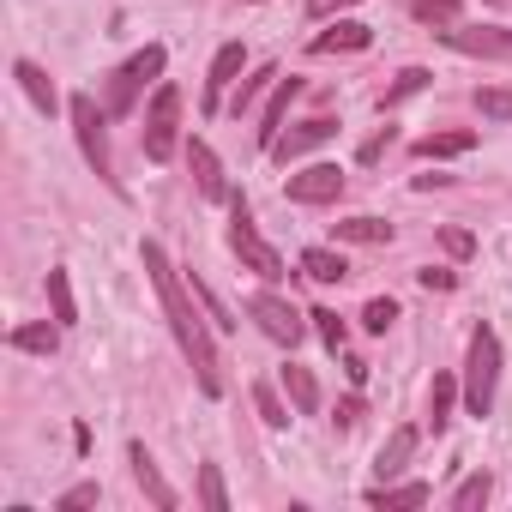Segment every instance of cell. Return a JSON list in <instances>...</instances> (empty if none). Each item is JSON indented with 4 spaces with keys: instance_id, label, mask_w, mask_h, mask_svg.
Returning <instances> with one entry per match:
<instances>
[{
    "instance_id": "1",
    "label": "cell",
    "mask_w": 512,
    "mask_h": 512,
    "mask_svg": "<svg viewBox=\"0 0 512 512\" xmlns=\"http://www.w3.org/2000/svg\"><path fill=\"white\" fill-rule=\"evenodd\" d=\"M139 260H145V272H151V284H157V302H163V314H169V326H175V344H181V356L193 362V380H199V392H205V398H223V362H217V344H211V332H205L199 308L187 302V284L175 278L169 253H163L157 241H145V247H139Z\"/></svg>"
},
{
    "instance_id": "2",
    "label": "cell",
    "mask_w": 512,
    "mask_h": 512,
    "mask_svg": "<svg viewBox=\"0 0 512 512\" xmlns=\"http://www.w3.org/2000/svg\"><path fill=\"white\" fill-rule=\"evenodd\" d=\"M494 380H500V338L488 326H476L470 332V350H464V410L470 416H488Z\"/></svg>"
},
{
    "instance_id": "3",
    "label": "cell",
    "mask_w": 512,
    "mask_h": 512,
    "mask_svg": "<svg viewBox=\"0 0 512 512\" xmlns=\"http://www.w3.org/2000/svg\"><path fill=\"white\" fill-rule=\"evenodd\" d=\"M229 247L241 253V266H247V272H260L266 284H278V278H284V260H278V247H272L260 229H253V211H247L241 199H235V217H229Z\"/></svg>"
},
{
    "instance_id": "4",
    "label": "cell",
    "mask_w": 512,
    "mask_h": 512,
    "mask_svg": "<svg viewBox=\"0 0 512 512\" xmlns=\"http://www.w3.org/2000/svg\"><path fill=\"white\" fill-rule=\"evenodd\" d=\"M163 61H169V55H163L157 43H145V49H139V55L109 79V115H133V109H139V91L163 73Z\"/></svg>"
},
{
    "instance_id": "5",
    "label": "cell",
    "mask_w": 512,
    "mask_h": 512,
    "mask_svg": "<svg viewBox=\"0 0 512 512\" xmlns=\"http://www.w3.org/2000/svg\"><path fill=\"white\" fill-rule=\"evenodd\" d=\"M175 127H181V91L175 85H157V97L145 109V157L151 163H169L175 157Z\"/></svg>"
},
{
    "instance_id": "6",
    "label": "cell",
    "mask_w": 512,
    "mask_h": 512,
    "mask_svg": "<svg viewBox=\"0 0 512 512\" xmlns=\"http://www.w3.org/2000/svg\"><path fill=\"white\" fill-rule=\"evenodd\" d=\"M247 314L260 320V332H266L272 344H290V350H296V344H302V332H308V320H302V314H296L284 296H272V290H260V296H253V302H247Z\"/></svg>"
},
{
    "instance_id": "7",
    "label": "cell",
    "mask_w": 512,
    "mask_h": 512,
    "mask_svg": "<svg viewBox=\"0 0 512 512\" xmlns=\"http://www.w3.org/2000/svg\"><path fill=\"white\" fill-rule=\"evenodd\" d=\"M73 127H79V151H85V163H91L103 181H115V169H109V133H103V109H97V97H73Z\"/></svg>"
},
{
    "instance_id": "8",
    "label": "cell",
    "mask_w": 512,
    "mask_h": 512,
    "mask_svg": "<svg viewBox=\"0 0 512 512\" xmlns=\"http://www.w3.org/2000/svg\"><path fill=\"white\" fill-rule=\"evenodd\" d=\"M434 37L446 49H458V55H488V61L512 55V31H494V25H440Z\"/></svg>"
},
{
    "instance_id": "9",
    "label": "cell",
    "mask_w": 512,
    "mask_h": 512,
    "mask_svg": "<svg viewBox=\"0 0 512 512\" xmlns=\"http://www.w3.org/2000/svg\"><path fill=\"white\" fill-rule=\"evenodd\" d=\"M284 193H290L296 205H332V199L344 193V169H338V163H308L302 175L284 181Z\"/></svg>"
},
{
    "instance_id": "10",
    "label": "cell",
    "mask_w": 512,
    "mask_h": 512,
    "mask_svg": "<svg viewBox=\"0 0 512 512\" xmlns=\"http://www.w3.org/2000/svg\"><path fill=\"white\" fill-rule=\"evenodd\" d=\"M241 67H247V49H241V43H223L217 61H211V79H205V115L223 109V91L241 85Z\"/></svg>"
},
{
    "instance_id": "11",
    "label": "cell",
    "mask_w": 512,
    "mask_h": 512,
    "mask_svg": "<svg viewBox=\"0 0 512 512\" xmlns=\"http://www.w3.org/2000/svg\"><path fill=\"white\" fill-rule=\"evenodd\" d=\"M326 139H338V121H332V115H314V121H302L296 133H278L272 157L290 163V157H302V151H314V145H326Z\"/></svg>"
},
{
    "instance_id": "12",
    "label": "cell",
    "mask_w": 512,
    "mask_h": 512,
    "mask_svg": "<svg viewBox=\"0 0 512 512\" xmlns=\"http://www.w3.org/2000/svg\"><path fill=\"white\" fill-rule=\"evenodd\" d=\"M302 97V79H278L272 85V103H266V115H260V145L272 151L278 145V133H284V115H290V103Z\"/></svg>"
},
{
    "instance_id": "13",
    "label": "cell",
    "mask_w": 512,
    "mask_h": 512,
    "mask_svg": "<svg viewBox=\"0 0 512 512\" xmlns=\"http://www.w3.org/2000/svg\"><path fill=\"white\" fill-rule=\"evenodd\" d=\"M368 43H374V31H368V25L338 19L332 31H320V37H314V55H356V49H368Z\"/></svg>"
},
{
    "instance_id": "14",
    "label": "cell",
    "mask_w": 512,
    "mask_h": 512,
    "mask_svg": "<svg viewBox=\"0 0 512 512\" xmlns=\"http://www.w3.org/2000/svg\"><path fill=\"white\" fill-rule=\"evenodd\" d=\"M416 440H422L416 428H392V440L374 452V476H380V482H392V476H398V470L416 458Z\"/></svg>"
},
{
    "instance_id": "15",
    "label": "cell",
    "mask_w": 512,
    "mask_h": 512,
    "mask_svg": "<svg viewBox=\"0 0 512 512\" xmlns=\"http://www.w3.org/2000/svg\"><path fill=\"white\" fill-rule=\"evenodd\" d=\"M127 458H133V476H139V488H145V494H151V506H163V512H175V506H181V500H175V488H169V482H163V470H157V458H151V452H145V446H133V452H127Z\"/></svg>"
},
{
    "instance_id": "16",
    "label": "cell",
    "mask_w": 512,
    "mask_h": 512,
    "mask_svg": "<svg viewBox=\"0 0 512 512\" xmlns=\"http://www.w3.org/2000/svg\"><path fill=\"white\" fill-rule=\"evenodd\" d=\"M193 175H199V193L205 199H229V181H223V163L205 139H193Z\"/></svg>"
},
{
    "instance_id": "17",
    "label": "cell",
    "mask_w": 512,
    "mask_h": 512,
    "mask_svg": "<svg viewBox=\"0 0 512 512\" xmlns=\"http://www.w3.org/2000/svg\"><path fill=\"white\" fill-rule=\"evenodd\" d=\"M13 79L25 85V97H31L43 115H55V103H61V97H55V85H49V73H43L37 61H13Z\"/></svg>"
},
{
    "instance_id": "18",
    "label": "cell",
    "mask_w": 512,
    "mask_h": 512,
    "mask_svg": "<svg viewBox=\"0 0 512 512\" xmlns=\"http://www.w3.org/2000/svg\"><path fill=\"white\" fill-rule=\"evenodd\" d=\"M434 500V488L428 482H398V488H368V506H380V512H392V506H428Z\"/></svg>"
},
{
    "instance_id": "19",
    "label": "cell",
    "mask_w": 512,
    "mask_h": 512,
    "mask_svg": "<svg viewBox=\"0 0 512 512\" xmlns=\"http://www.w3.org/2000/svg\"><path fill=\"white\" fill-rule=\"evenodd\" d=\"M302 272H308L314 284H344V278H350L344 253H332V247H308V253H302Z\"/></svg>"
},
{
    "instance_id": "20",
    "label": "cell",
    "mask_w": 512,
    "mask_h": 512,
    "mask_svg": "<svg viewBox=\"0 0 512 512\" xmlns=\"http://www.w3.org/2000/svg\"><path fill=\"white\" fill-rule=\"evenodd\" d=\"M332 235H338V241L380 247V241H392V223H380V217H344V223H332Z\"/></svg>"
},
{
    "instance_id": "21",
    "label": "cell",
    "mask_w": 512,
    "mask_h": 512,
    "mask_svg": "<svg viewBox=\"0 0 512 512\" xmlns=\"http://www.w3.org/2000/svg\"><path fill=\"white\" fill-rule=\"evenodd\" d=\"M278 380H284V392H290V404H296L302 416H308V410H320V380H314L308 368H296V362H290Z\"/></svg>"
},
{
    "instance_id": "22",
    "label": "cell",
    "mask_w": 512,
    "mask_h": 512,
    "mask_svg": "<svg viewBox=\"0 0 512 512\" xmlns=\"http://www.w3.org/2000/svg\"><path fill=\"white\" fill-rule=\"evenodd\" d=\"M13 350L55 356V350H61V320H55V326H19V332H13Z\"/></svg>"
},
{
    "instance_id": "23",
    "label": "cell",
    "mask_w": 512,
    "mask_h": 512,
    "mask_svg": "<svg viewBox=\"0 0 512 512\" xmlns=\"http://www.w3.org/2000/svg\"><path fill=\"white\" fill-rule=\"evenodd\" d=\"M458 392H464V386H458L452 374H440V380H434V392H428V422H434V434L452 422V404H458Z\"/></svg>"
},
{
    "instance_id": "24",
    "label": "cell",
    "mask_w": 512,
    "mask_h": 512,
    "mask_svg": "<svg viewBox=\"0 0 512 512\" xmlns=\"http://www.w3.org/2000/svg\"><path fill=\"white\" fill-rule=\"evenodd\" d=\"M470 145H476V133H428V139L416 145V157H428V163H434V157H464Z\"/></svg>"
},
{
    "instance_id": "25",
    "label": "cell",
    "mask_w": 512,
    "mask_h": 512,
    "mask_svg": "<svg viewBox=\"0 0 512 512\" xmlns=\"http://www.w3.org/2000/svg\"><path fill=\"white\" fill-rule=\"evenodd\" d=\"M458 7H464V0H410V13L422 19V25H458Z\"/></svg>"
},
{
    "instance_id": "26",
    "label": "cell",
    "mask_w": 512,
    "mask_h": 512,
    "mask_svg": "<svg viewBox=\"0 0 512 512\" xmlns=\"http://www.w3.org/2000/svg\"><path fill=\"white\" fill-rule=\"evenodd\" d=\"M416 91H428V67H404L398 79H392V91H386V103L380 109H398L404 97H416Z\"/></svg>"
},
{
    "instance_id": "27",
    "label": "cell",
    "mask_w": 512,
    "mask_h": 512,
    "mask_svg": "<svg viewBox=\"0 0 512 512\" xmlns=\"http://www.w3.org/2000/svg\"><path fill=\"white\" fill-rule=\"evenodd\" d=\"M49 302H55V320H61V326H73V320H79V308H73V284H67V272H49Z\"/></svg>"
},
{
    "instance_id": "28",
    "label": "cell",
    "mask_w": 512,
    "mask_h": 512,
    "mask_svg": "<svg viewBox=\"0 0 512 512\" xmlns=\"http://www.w3.org/2000/svg\"><path fill=\"white\" fill-rule=\"evenodd\" d=\"M199 500H205V512H229V488H223L217 464H205V470H199Z\"/></svg>"
},
{
    "instance_id": "29",
    "label": "cell",
    "mask_w": 512,
    "mask_h": 512,
    "mask_svg": "<svg viewBox=\"0 0 512 512\" xmlns=\"http://www.w3.org/2000/svg\"><path fill=\"white\" fill-rule=\"evenodd\" d=\"M488 494H494V488H488V476H464V482H458V494H452V512H476V506H488Z\"/></svg>"
},
{
    "instance_id": "30",
    "label": "cell",
    "mask_w": 512,
    "mask_h": 512,
    "mask_svg": "<svg viewBox=\"0 0 512 512\" xmlns=\"http://www.w3.org/2000/svg\"><path fill=\"white\" fill-rule=\"evenodd\" d=\"M476 109H482L488 121H512V91H506V85H488V91H476Z\"/></svg>"
},
{
    "instance_id": "31",
    "label": "cell",
    "mask_w": 512,
    "mask_h": 512,
    "mask_svg": "<svg viewBox=\"0 0 512 512\" xmlns=\"http://www.w3.org/2000/svg\"><path fill=\"white\" fill-rule=\"evenodd\" d=\"M253 404H260V416H266V428H290V410L278 404V392L260 380V386H253Z\"/></svg>"
},
{
    "instance_id": "32",
    "label": "cell",
    "mask_w": 512,
    "mask_h": 512,
    "mask_svg": "<svg viewBox=\"0 0 512 512\" xmlns=\"http://www.w3.org/2000/svg\"><path fill=\"white\" fill-rule=\"evenodd\" d=\"M392 320H398V302H392V296H374V302H368V308H362V326H368V332H374V338H380V332H386V326H392Z\"/></svg>"
},
{
    "instance_id": "33",
    "label": "cell",
    "mask_w": 512,
    "mask_h": 512,
    "mask_svg": "<svg viewBox=\"0 0 512 512\" xmlns=\"http://www.w3.org/2000/svg\"><path fill=\"white\" fill-rule=\"evenodd\" d=\"M278 79H284V73H278V67H260V73H253V79H241V91H235V115H241V109H247V103H253V97H260V91H266V85H278Z\"/></svg>"
},
{
    "instance_id": "34",
    "label": "cell",
    "mask_w": 512,
    "mask_h": 512,
    "mask_svg": "<svg viewBox=\"0 0 512 512\" xmlns=\"http://www.w3.org/2000/svg\"><path fill=\"white\" fill-rule=\"evenodd\" d=\"M308 320H314V332H320V338H326V350H344V320H338V314H332V308H314V314H308Z\"/></svg>"
},
{
    "instance_id": "35",
    "label": "cell",
    "mask_w": 512,
    "mask_h": 512,
    "mask_svg": "<svg viewBox=\"0 0 512 512\" xmlns=\"http://www.w3.org/2000/svg\"><path fill=\"white\" fill-rule=\"evenodd\" d=\"M61 512H79V506H97V482H79V488H67L61 500H55Z\"/></svg>"
},
{
    "instance_id": "36",
    "label": "cell",
    "mask_w": 512,
    "mask_h": 512,
    "mask_svg": "<svg viewBox=\"0 0 512 512\" xmlns=\"http://www.w3.org/2000/svg\"><path fill=\"white\" fill-rule=\"evenodd\" d=\"M386 145H392V127H386V133H374V139L362 145V163H380V157H386Z\"/></svg>"
},
{
    "instance_id": "37",
    "label": "cell",
    "mask_w": 512,
    "mask_h": 512,
    "mask_svg": "<svg viewBox=\"0 0 512 512\" xmlns=\"http://www.w3.org/2000/svg\"><path fill=\"white\" fill-rule=\"evenodd\" d=\"M344 7H356V0H308L314 19H332V13H344Z\"/></svg>"
},
{
    "instance_id": "38",
    "label": "cell",
    "mask_w": 512,
    "mask_h": 512,
    "mask_svg": "<svg viewBox=\"0 0 512 512\" xmlns=\"http://www.w3.org/2000/svg\"><path fill=\"white\" fill-rule=\"evenodd\" d=\"M422 278V290H452V272H440V266H428V272H416Z\"/></svg>"
},
{
    "instance_id": "39",
    "label": "cell",
    "mask_w": 512,
    "mask_h": 512,
    "mask_svg": "<svg viewBox=\"0 0 512 512\" xmlns=\"http://www.w3.org/2000/svg\"><path fill=\"white\" fill-rule=\"evenodd\" d=\"M356 422H362V398H344L338 404V428H356Z\"/></svg>"
},
{
    "instance_id": "40",
    "label": "cell",
    "mask_w": 512,
    "mask_h": 512,
    "mask_svg": "<svg viewBox=\"0 0 512 512\" xmlns=\"http://www.w3.org/2000/svg\"><path fill=\"white\" fill-rule=\"evenodd\" d=\"M440 241H446V253H458V260H464V253H470V235H464V229H446Z\"/></svg>"
},
{
    "instance_id": "41",
    "label": "cell",
    "mask_w": 512,
    "mask_h": 512,
    "mask_svg": "<svg viewBox=\"0 0 512 512\" xmlns=\"http://www.w3.org/2000/svg\"><path fill=\"white\" fill-rule=\"evenodd\" d=\"M488 7H506V0H488Z\"/></svg>"
}]
</instances>
